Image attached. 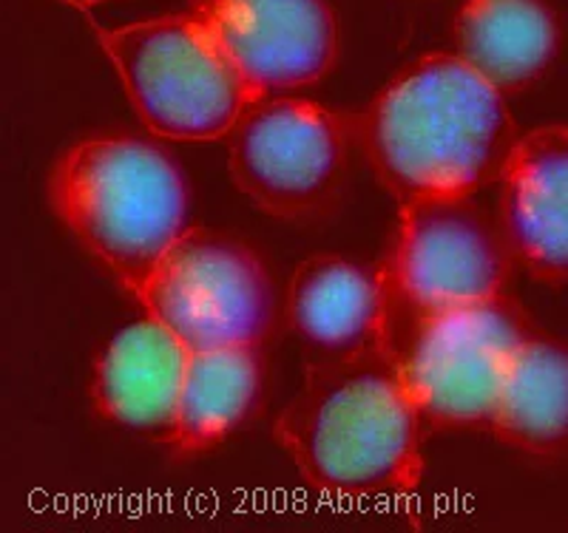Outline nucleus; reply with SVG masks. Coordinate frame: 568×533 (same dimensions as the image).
Masks as SVG:
<instances>
[{
	"instance_id": "obj_1",
	"label": "nucleus",
	"mask_w": 568,
	"mask_h": 533,
	"mask_svg": "<svg viewBox=\"0 0 568 533\" xmlns=\"http://www.w3.org/2000/svg\"><path fill=\"white\" fill-rule=\"evenodd\" d=\"M373 174L395 199L478 196L504 176L517 125L504 94L458 54L400 69L355 123Z\"/></svg>"
},
{
	"instance_id": "obj_7",
	"label": "nucleus",
	"mask_w": 568,
	"mask_h": 533,
	"mask_svg": "<svg viewBox=\"0 0 568 533\" xmlns=\"http://www.w3.org/2000/svg\"><path fill=\"white\" fill-rule=\"evenodd\" d=\"M524 309L506 296L426 318L395 349L424 431L489 429L506 375L531 338Z\"/></svg>"
},
{
	"instance_id": "obj_15",
	"label": "nucleus",
	"mask_w": 568,
	"mask_h": 533,
	"mask_svg": "<svg viewBox=\"0 0 568 533\" xmlns=\"http://www.w3.org/2000/svg\"><path fill=\"white\" fill-rule=\"evenodd\" d=\"M500 443L537 457L568 451V347L531 335L520 347L489 420Z\"/></svg>"
},
{
	"instance_id": "obj_5",
	"label": "nucleus",
	"mask_w": 568,
	"mask_h": 533,
	"mask_svg": "<svg viewBox=\"0 0 568 533\" xmlns=\"http://www.w3.org/2000/svg\"><path fill=\"white\" fill-rule=\"evenodd\" d=\"M515 264L500 216L475 196L404 202L393 247L382 264L384 347L395 352L433 315L504 296Z\"/></svg>"
},
{
	"instance_id": "obj_16",
	"label": "nucleus",
	"mask_w": 568,
	"mask_h": 533,
	"mask_svg": "<svg viewBox=\"0 0 568 533\" xmlns=\"http://www.w3.org/2000/svg\"><path fill=\"white\" fill-rule=\"evenodd\" d=\"M60 3L74 9H91V7H100V3H109V0H60Z\"/></svg>"
},
{
	"instance_id": "obj_6",
	"label": "nucleus",
	"mask_w": 568,
	"mask_h": 533,
	"mask_svg": "<svg viewBox=\"0 0 568 533\" xmlns=\"http://www.w3.org/2000/svg\"><path fill=\"white\" fill-rule=\"evenodd\" d=\"M145 315L187 352L262 349L276 324V287L240 238L187 227L140 289Z\"/></svg>"
},
{
	"instance_id": "obj_10",
	"label": "nucleus",
	"mask_w": 568,
	"mask_h": 533,
	"mask_svg": "<svg viewBox=\"0 0 568 533\" xmlns=\"http://www.w3.org/2000/svg\"><path fill=\"white\" fill-rule=\"evenodd\" d=\"M497 216L517 264L537 281H568V125H542L517 140Z\"/></svg>"
},
{
	"instance_id": "obj_14",
	"label": "nucleus",
	"mask_w": 568,
	"mask_h": 533,
	"mask_svg": "<svg viewBox=\"0 0 568 533\" xmlns=\"http://www.w3.org/2000/svg\"><path fill=\"white\" fill-rule=\"evenodd\" d=\"M265 360L258 349L191 352L169 445L176 457H200L225 443L262 406Z\"/></svg>"
},
{
	"instance_id": "obj_4",
	"label": "nucleus",
	"mask_w": 568,
	"mask_h": 533,
	"mask_svg": "<svg viewBox=\"0 0 568 533\" xmlns=\"http://www.w3.org/2000/svg\"><path fill=\"white\" fill-rule=\"evenodd\" d=\"M94 34L145 129L162 140H225L258 96L194 7Z\"/></svg>"
},
{
	"instance_id": "obj_13",
	"label": "nucleus",
	"mask_w": 568,
	"mask_h": 533,
	"mask_svg": "<svg viewBox=\"0 0 568 533\" xmlns=\"http://www.w3.org/2000/svg\"><path fill=\"white\" fill-rule=\"evenodd\" d=\"M560 32L542 0H466L455 18V54L500 94L546 74Z\"/></svg>"
},
{
	"instance_id": "obj_2",
	"label": "nucleus",
	"mask_w": 568,
	"mask_h": 533,
	"mask_svg": "<svg viewBox=\"0 0 568 533\" xmlns=\"http://www.w3.org/2000/svg\"><path fill=\"white\" fill-rule=\"evenodd\" d=\"M424 423L387 347L313 363L302 392L278 411L273 440L313 489L378 500L418 485Z\"/></svg>"
},
{
	"instance_id": "obj_8",
	"label": "nucleus",
	"mask_w": 568,
	"mask_h": 533,
	"mask_svg": "<svg viewBox=\"0 0 568 533\" xmlns=\"http://www.w3.org/2000/svg\"><path fill=\"white\" fill-rule=\"evenodd\" d=\"M225 140L236 187L276 219L322 213L347 176V129L313 100L253 96Z\"/></svg>"
},
{
	"instance_id": "obj_9",
	"label": "nucleus",
	"mask_w": 568,
	"mask_h": 533,
	"mask_svg": "<svg viewBox=\"0 0 568 533\" xmlns=\"http://www.w3.org/2000/svg\"><path fill=\"white\" fill-rule=\"evenodd\" d=\"M256 94L318 83L338 54L327 0H194Z\"/></svg>"
},
{
	"instance_id": "obj_3",
	"label": "nucleus",
	"mask_w": 568,
	"mask_h": 533,
	"mask_svg": "<svg viewBox=\"0 0 568 533\" xmlns=\"http://www.w3.org/2000/svg\"><path fill=\"white\" fill-rule=\"evenodd\" d=\"M49 202L65 230L131 296L187 230V185L160 148L131 136H94L60 154Z\"/></svg>"
},
{
	"instance_id": "obj_12",
	"label": "nucleus",
	"mask_w": 568,
	"mask_h": 533,
	"mask_svg": "<svg viewBox=\"0 0 568 533\" xmlns=\"http://www.w3.org/2000/svg\"><path fill=\"white\" fill-rule=\"evenodd\" d=\"M191 352L174 332L145 315L103 349L91 398L111 423L169 443Z\"/></svg>"
},
{
	"instance_id": "obj_11",
	"label": "nucleus",
	"mask_w": 568,
	"mask_h": 533,
	"mask_svg": "<svg viewBox=\"0 0 568 533\" xmlns=\"http://www.w3.org/2000/svg\"><path fill=\"white\" fill-rule=\"evenodd\" d=\"M284 312L307 367L384 347L387 296L382 267H362L338 256L307 258L287 284Z\"/></svg>"
}]
</instances>
